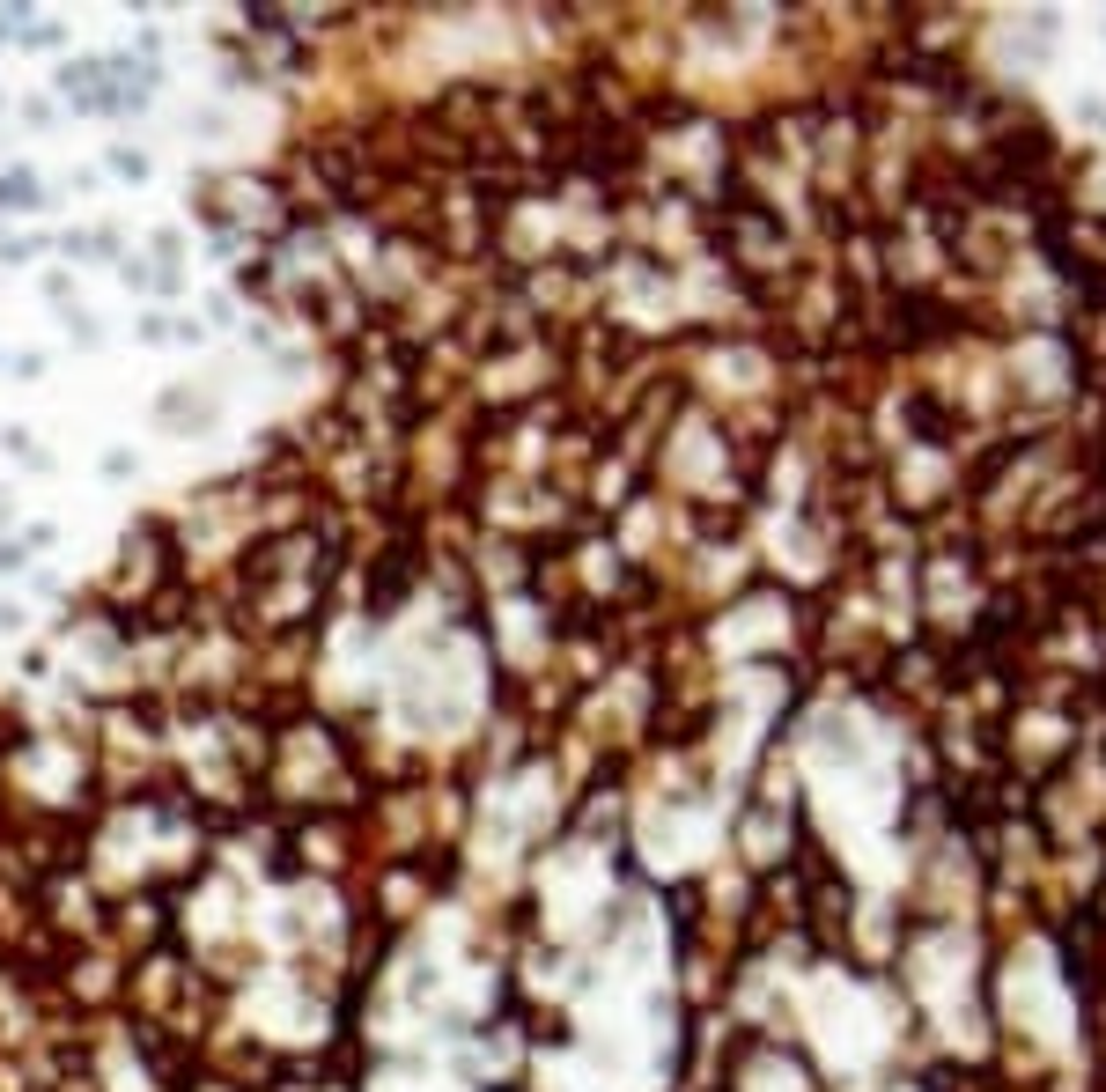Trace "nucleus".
I'll list each match as a JSON object with an SVG mask.
<instances>
[{"label":"nucleus","instance_id":"f257e3e1","mask_svg":"<svg viewBox=\"0 0 1106 1092\" xmlns=\"http://www.w3.org/2000/svg\"><path fill=\"white\" fill-rule=\"evenodd\" d=\"M148 89H155V67L134 74V59H74V67H59V97L74 111H97V118L141 111Z\"/></svg>","mask_w":1106,"mask_h":1092},{"label":"nucleus","instance_id":"f03ea898","mask_svg":"<svg viewBox=\"0 0 1106 1092\" xmlns=\"http://www.w3.org/2000/svg\"><path fill=\"white\" fill-rule=\"evenodd\" d=\"M45 207V185H38V170H0V214H38Z\"/></svg>","mask_w":1106,"mask_h":1092},{"label":"nucleus","instance_id":"7ed1b4c3","mask_svg":"<svg viewBox=\"0 0 1106 1092\" xmlns=\"http://www.w3.org/2000/svg\"><path fill=\"white\" fill-rule=\"evenodd\" d=\"M104 163H111V170H118V177H134V185H141V177H148V155H141V148H125V141H118V148H111V155H104Z\"/></svg>","mask_w":1106,"mask_h":1092},{"label":"nucleus","instance_id":"20e7f679","mask_svg":"<svg viewBox=\"0 0 1106 1092\" xmlns=\"http://www.w3.org/2000/svg\"><path fill=\"white\" fill-rule=\"evenodd\" d=\"M15 539L30 547V561H38V554H52V539H59V524H22V532H15Z\"/></svg>","mask_w":1106,"mask_h":1092},{"label":"nucleus","instance_id":"39448f33","mask_svg":"<svg viewBox=\"0 0 1106 1092\" xmlns=\"http://www.w3.org/2000/svg\"><path fill=\"white\" fill-rule=\"evenodd\" d=\"M30 569V547L22 539H0V576H22Z\"/></svg>","mask_w":1106,"mask_h":1092},{"label":"nucleus","instance_id":"423d86ee","mask_svg":"<svg viewBox=\"0 0 1106 1092\" xmlns=\"http://www.w3.org/2000/svg\"><path fill=\"white\" fill-rule=\"evenodd\" d=\"M8 369H15V377H22V384H38V377H45V355H15Z\"/></svg>","mask_w":1106,"mask_h":1092},{"label":"nucleus","instance_id":"0eeeda50","mask_svg":"<svg viewBox=\"0 0 1106 1092\" xmlns=\"http://www.w3.org/2000/svg\"><path fill=\"white\" fill-rule=\"evenodd\" d=\"M0 369H8V355H0Z\"/></svg>","mask_w":1106,"mask_h":1092}]
</instances>
